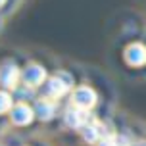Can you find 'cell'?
<instances>
[{
  "label": "cell",
  "mask_w": 146,
  "mask_h": 146,
  "mask_svg": "<svg viewBox=\"0 0 146 146\" xmlns=\"http://www.w3.org/2000/svg\"><path fill=\"white\" fill-rule=\"evenodd\" d=\"M73 85V79L67 75V73H58L48 79V85H46V90H48V96L50 98H62L64 94L69 92V88Z\"/></svg>",
  "instance_id": "cell-1"
},
{
  "label": "cell",
  "mask_w": 146,
  "mask_h": 146,
  "mask_svg": "<svg viewBox=\"0 0 146 146\" xmlns=\"http://www.w3.org/2000/svg\"><path fill=\"white\" fill-rule=\"evenodd\" d=\"M21 81V69L14 62H4L0 66V85L4 88H15Z\"/></svg>",
  "instance_id": "cell-2"
},
{
  "label": "cell",
  "mask_w": 146,
  "mask_h": 146,
  "mask_svg": "<svg viewBox=\"0 0 146 146\" xmlns=\"http://www.w3.org/2000/svg\"><path fill=\"white\" fill-rule=\"evenodd\" d=\"M44 79H46V71H44V67L38 66V64H29V66L21 71V81L31 88L40 87L44 83Z\"/></svg>",
  "instance_id": "cell-3"
},
{
  "label": "cell",
  "mask_w": 146,
  "mask_h": 146,
  "mask_svg": "<svg viewBox=\"0 0 146 146\" xmlns=\"http://www.w3.org/2000/svg\"><path fill=\"white\" fill-rule=\"evenodd\" d=\"M87 119H88V110L79 108L75 104L69 106V110L66 111V123L71 129H83L87 125Z\"/></svg>",
  "instance_id": "cell-4"
},
{
  "label": "cell",
  "mask_w": 146,
  "mask_h": 146,
  "mask_svg": "<svg viewBox=\"0 0 146 146\" xmlns=\"http://www.w3.org/2000/svg\"><path fill=\"white\" fill-rule=\"evenodd\" d=\"M73 104L79 108L90 110L96 104V92L90 87H77L73 90Z\"/></svg>",
  "instance_id": "cell-5"
},
{
  "label": "cell",
  "mask_w": 146,
  "mask_h": 146,
  "mask_svg": "<svg viewBox=\"0 0 146 146\" xmlns=\"http://www.w3.org/2000/svg\"><path fill=\"white\" fill-rule=\"evenodd\" d=\"M125 60L129 66H135V67H140L146 64V46L140 42H133L127 46L125 50Z\"/></svg>",
  "instance_id": "cell-6"
},
{
  "label": "cell",
  "mask_w": 146,
  "mask_h": 146,
  "mask_svg": "<svg viewBox=\"0 0 146 146\" xmlns=\"http://www.w3.org/2000/svg\"><path fill=\"white\" fill-rule=\"evenodd\" d=\"M10 117L15 125H29L35 117V110L27 106V104H15L14 108L10 110Z\"/></svg>",
  "instance_id": "cell-7"
},
{
  "label": "cell",
  "mask_w": 146,
  "mask_h": 146,
  "mask_svg": "<svg viewBox=\"0 0 146 146\" xmlns=\"http://www.w3.org/2000/svg\"><path fill=\"white\" fill-rule=\"evenodd\" d=\"M35 113L40 117L42 121H48V119H52L54 113H56V104L52 102V100H48V98H42V100L36 102Z\"/></svg>",
  "instance_id": "cell-8"
},
{
  "label": "cell",
  "mask_w": 146,
  "mask_h": 146,
  "mask_svg": "<svg viewBox=\"0 0 146 146\" xmlns=\"http://www.w3.org/2000/svg\"><path fill=\"white\" fill-rule=\"evenodd\" d=\"M83 137H85V140L87 142H98V140H102V133H100V127L96 123H87L85 127H83Z\"/></svg>",
  "instance_id": "cell-9"
},
{
  "label": "cell",
  "mask_w": 146,
  "mask_h": 146,
  "mask_svg": "<svg viewBox=\"0 0 146 146\" xmlns=\"http://www.w3.org/2000/svg\"><path fill=\"white\" fill-rule=\"evenodd\" d=\"M14 108V104H12V96L4 92V90H0V113H6L10 110Z\"/></svg>",
  "instance_id": "cell-10"
},
{
  "label": "cell",
  "mask_w": 146,
  "mask_h": 146,
  "mask_svg": "<svg viewBox=\"0 0 146 146\" xmlns=\"http://www.w3.org/2000/svg\"><path fill=\"white\" fill-rule=\"evenodd\" d=\"M98 146H117V140H115V137H104Z\"/></svg>",
  "instance_id": "cell-11"
},
{
  "label": "cell",
  "mask_w": 146,
  "mask_h": 146,
  "mask_svg": "<svg viewBox=\"0 0 146 146\" xmlns=\"http://www.w3.org/2000/svg\"><path fill=\"white\" fill-rule=\"evenodd\" d=\"M135 146H146V140H142V142H137Z\"/></svg>",
  "instance_id": "cell-12"
},
{
  "label": "cell",
  "mask_w": 146,
  "mask_h": 146,
  "mask_svg": "<svg viewBox=\"0 0 146 146\" xmlns=\"http://www.w3.org/2000/svg\"><path fill=\"white\" fill-rule=\"evenodd\" d=\"M4 2H6V0H0V6H2V4H4Z\"/></svg>",
  "instance_id": "cell-13"
}]
</instances>
